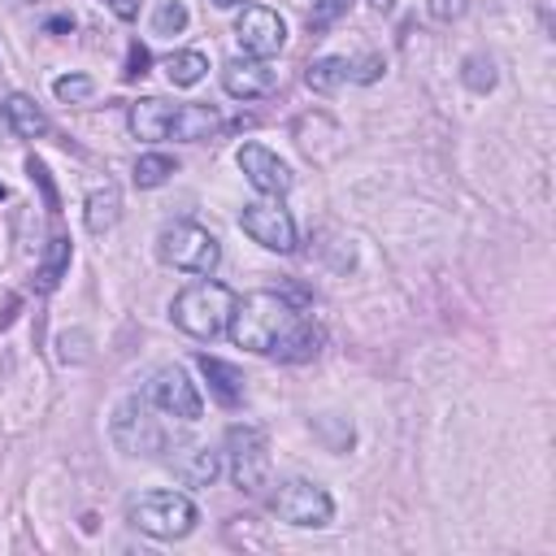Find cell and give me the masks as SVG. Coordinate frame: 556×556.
<instances>
[{
	"mask_svg": "<svg viewBox=\"0 0 556 556\" xmlns=\"http://www.w3.org/2000/svg\"><path fill=\"white\" fill-rule=\"evenodd\" d=\"M230 339L243 352L256 356H282V361H308L321 352V330L278 291H248L235 295L230 308Z\"/></svg>",
	"mask_w": 556,
	"mask_h": 556,
	"instance_id": "1",
	"label": "cell"
},
{
	"mask_svg": "<svg viewBox=\"0 0 556 556\" xmlns=\"http://www.w3.org/2000/svg\"><path fill=\"white\" fill-rule=\"evenodd\" d=\"M230 308H235V291L226 282H213V278H200V282H187L174 300H169V317L182 334L191 339H217L226 326H230Z\"/></svg>",
	"mask_w": 556,
	"mask_h": 556,
	"instance_id": "2",
	"label": "cell"
},
{
	"mask_svg": "<svg viewBox=\"0 0 556 556\" xmlns=\"http://www.w3.org/2000/svg\"><path fill=\"white\" fill-rule=\"evenodd\" d=\"M126 521L148 539H187L200 521V508L182 491H143L126 500Z\"/></svg>",
	"mask_w": 556,
	"mask_h": 556,
	"instance_id": "3",
	"label": "cell"
},
{
	"mask_svg": "<svg viewBox=\"0 0 556 556\" xmlns=\"http://www.w3.org/2000/svg\"><path fill=\"white\" fill-rule=\"evenodd\" d=\"M156 256L178 269V274H195V278H208L222 261V243L213 230H204L200 222H169L161 226L156 235Z\"/></svg>",
	"mask_w": 556,
	"mask_h": 556,
	"instance_id": "4",
	"label": "cell"
},
{
	"mask_svg": "<svg viewBox=\"0 0 556 556\" xmlns=\"http://www.w3.org/2000/svg\"><path fill=\"white\" fill-rule=\"evenodd\" d=\"M269 513L287 526H300V530H321L330 526L334 517V500L321 482H308V478H287L269 491Z\"/></svg>",
	"mask_w": 556,
	"mask_h": 556,
	"instance_id": "5",
	"label": "cell"
},
{
	"mask_svg": "<svg viewBox=\"0 0 556 556\" xmlns=\"http://www.w3.org/2000/svg\"><path fill=\"white\" fill-rule=\"evenodd\" d=\"M226 460L239 491L261 495L269 486V439L256 426H230L226 430Z\"/></svg>",
	"mask_w": 556,
	"mask_h": 556,
	"instance_id": "6",
	"label": "cell"
},
{
	"mask_svg": "<svg viewBox=\"0 0 556 556\" xmlns=\"http://www.w3.org/2000/svg\"><path fill=\"white\" fill-rule=\"evenodd\" d=\"M143 400L161 413V417H174V421H200L204 417V395L200 387L191 382V374L182 365H161L148 387H143Z\"/></svg>",
	"mask_w": 556,
	"mask_h": 556,
	"instance_id": "7",
	"label": "cell"
},
{
	"mask_svg": "<svg viewBox=\"0 0 556 556\" xmlns=\"http://www.w3.org/2000/svg\"><path fill=\"white\" fill-rule=\"evenodd\" d=\"M113 439L126 456H156V452H169V434L156 426V417H148V400L143 395H130L117 404L113 413Z\"/></svg>",
	"mask_w": 556,
	"mask_h": 556,
	"instance_id": "8",
	"label": "cell"
},
{
	"mask_svg": "<svg viewBox=\"0 0 556 556\" xmlns=\"http://www.w3.org/2000/svg\"><path fill=\"white\" fill-rule=\"evenodd\" d=\"M235 39L248 56H278L287 48V22L282 13H274L269 4H243V13L235 17Z\"/></svg>",
	"mask_w": 556,
	"mask_h": 556,
	"instance_id": "9",
	"label": "cell"
},
{
	"mask_svg": "<svg viewBox=\"0 0 556 556\" xmlns=\"http://www.w3.org/2000/svg\"><path fill=\"white\" fill-rule=\"evenodd\" d=\"M239 226L252 243L269 248V252H295V222L291 213L278 204V195L269 200H256V204H243L239 213Z\"/></svg>",
	"mask_w": 556,
	"mask_h": 556,
	"instance_id": "10",
	"label": "cell"
},
{
	"mask_svg": "<svg viewBox=\"0 0 556 556\" xmlns=\"http://www.w3.org/2000/svg\"><path fill=\"white\" fill-rule=\"evenodd\" d=\"M235 161H239L243 178H248L261 195H287V191H291V182H295L291 165H287L278 152H269L265 143H239Z\"/></svg>",
	"mask_w": 556,
	"mask_h": 556,
	"instance_id": "11",
	"label": "cell"
},
{
	"mask_svg": "<svg viewBox=\"0 0 556 556\" xmlns=\"http://www.w3.org/2000/svg\"><path fill=\"white\" fill-rule=\"evenodd\" d=\"M222 87H226V96H235V100H261V96H269V91L278 87V74H274L269 61L243 52V56H230V61L222 65Z\"/></svg>",
	"mask_w": 556,
	"mask_h": 556,
	"instance_id": "12",
	"label": "cell"
},
{
	"mask_svg": "<svg viewBox=\"0 0 556 556\" xmlns=\"http://www.w3.org/2000/svg\"><path fill=\"white\" fill-rule=\"evenodd\" d=\"M165 465H169V469H174V478H178V482H187V486H208V482L222 473V456H217L213 447H204V443L169 447Z\"/></svg>",
	"mask_w": 556,
	"mask_h": 556,
	"instance_id": "13",
	"label": "cell"
},
{
	"mask_svg": "<svg viewBox=\"0 0 556 556\" xmlns=\"http://www.w3.org/2000/svg\"><path fill=\"white\" fill-rule=\"evenodd\" d=\"M169 122H174V104H169V100H161V96H143V100H135V104H130V113H126L130 135H135V139H143V143L169 139Z\"/></svg>",
	"mask_w": 556,
	"mask_h": 556,
	"instance_id": "14",
	"label": "cell"
},
{
	"mask_svg": "<svg viewBox=\"0 0 556 556\" xmlns=\"http://www.w3.org/2000/svg\"><path fill=\"white\" fill-rule=\"evenodd\" d=\"M195 365H200V374H204V382H208V391H213V400L217 404H226V408H235L239 400H243V374L230 365V361H217V356H208V352H200L195 356Z\"/></svg>",
	"mask_w": 556,
	"mask_h": 556,
	"instance_id": "15",
	"label": "cell"
},
{
	"mask_svg": "<svg viewBox=\"0 0 556 556\" xmlns=\"http://www.w3.org/2000/svg\"><path fill=\"white\" fill-rule=\"evenodd\" d=\"M222 117L217 109L208 104H174V122H169V139H182V143H200L208 135H217Z\"/></svg>",
	"mask_w": 556,
	"mask_h": 556,
	"instance_id": "16",
	"label": "cell"
},
{
	"mask_svg": "<svg viewBox=\"0 0 556 556\" xmlns=\"http://www.w3.org/2000/svg\"><path fill=\"white\" fill-rule=\"evenodd\" d=\"M117 217H122V191H117L113 182L91 187V191H87V204H83V226H87L91 235H104V230L117 226Z\"/></svg>",
	"mask_w": 556,
	"mask_h": 556,
	"instance_id": "17",
	"label": "cell"
},
{
	"mask_svg": "<svg viewBox=\"0 0 556 556\" xmlns=\"http://www.w3.org/2000/svg\"><path fill=\"white\" fill-rule=\"evenodd\" d=\"M4 117H9V130L22 135V139L48 135V117H43V109H39L26 91H9V96H4Z\"/></svg>",
	"mask_w": 556,
	"mask_h": 556,
	"instance_id": "18",
	"label": "cell"
},
{
	"mask_svg": "<svg viewBox=\"0 0 556 556\" xmlns=\"http://www.w3.org/2000/svg\"><path fill=\"white\" fill-rule=\"evenodd\" d=\"M291 135H295V143H300V152H304L308 161H330L317 135H326V139H339V126H334L326 113H304V117H295Z\"/></svg>",
	"mask_w": 556,
	"mask_h": 556,
	"instance_id": "19",
	"label": "cell"
},
{
	"mask_svg": "<svg viewBox=\"0 0 556 556\" xmlns=\"http://www.w3.org/2000/svg\"><path fill=\"white\" fill-rule=\"evenodd\" d=\"M348 78H352V61H348V56H317V61L304 65V83H308L317 96H334Z\"/></svg>",
	"mask_w": 556,
	"mask_h": 556,
	"instance_id": "20",
	"label": "cell"
},
{
	"mask_svg": "<svg viewBox=\"0 0 556 556\" xmlns=\"http://www.w3.org/2000/svg\"><path fill=\"white\" fill-rule=\"evenodd\" d=\"M204 74H208V56L195 52V48H182V52H169L165 56V78L174 87H195Z\"/></svg>",
	"mask_w": 556,
	"mask_h": 556,
	"instance_id": "21",
	"label": "cell"
},
{
	"mask_svg": "<svg viewBox=\"0 0 556 556\" xmlns=\"http://www.w3.org/2000/svg\"><path fill=\"white\" fill-rule=\"evenodd\" d=\"M70 256H74V243L65 235L48 239V252H43V265H39V291H56V282L70 269Z\"/></svg>",
	"mask_w": 556,
	"mask_h": 556,
	"instance_id": "22",
	"label": "cell"
},
{
	"mask_svg": "<svg viewBox=\"0 0 556 556\" xmlns=\"http://www.w3.org/2000/svg\"><path fill=\"white\" fill-rule=\"evenodd\" d=\"M169 174H178V165H174V156H165V152H148V156H139L135 161V187H143V191H152V187H161V182H169Z\"/></svg>",
	"mask_w": 556,
	"mask_h": 556,
	"instance_id": "23",
	"label": "cell"
},
{
	"mask_svg": "<svg viewBox=\"0 0 556 556\" xmlns=\"http://www.w3.org/2000/svg\"><path fill=\"white\" fill-rule=\"evenodd\" d=\"M460 78H465V87H469L473 96H486V91L495 87V61H491V56H482V52L465 56V70H460Z\"/></svg>",
	"mask_w": 556,
	"mask_h": 556,
	"instance_id": "24",
	"label": "cell"
},
{
	"mask_svg": "<svg viewBox=\"0 0 556 556\" xmlns=\"http://www.w3.org/2000/svg\"><path fill=\"white\" fill-rule=\"evenodd\" d=\"M187 22H191V13H187L182 0H161L156 13H152V30H156V35H182Z\"/></svg>",
	"mask_w": 556,
	"mask_h": 556,
	"instance_id": "25",
	"label": "cell"
},
{
	"mask_svg": "<svg viewBox=\"0 0 556 556\" xmlns=\"http://www.w3.org/2000/svg\"><path fill=\"white\" fill-rule=\"evenodd\" d=\"M52 96H56L61 104H87V100L96 96V83H91L87 74H61V78L52 83Z\"/></svg>",
	"mask_w": 556,
	"mask_h": 556,
	"instance_id": "26",
	"label": "cell"
},
{
	"mask_svg": "<svg viewBox=\"0 0 556 556\" xmlns=\"http://www.w3.org/2000/svg\"><path fill=\"white\" fill-rule=\"evenodd\" d=\"M352 9V0H313V13H308V30H330L343 13Z\"/></svg>",
	"mask_w": 556,
	"mask_h": 556,
	"instance_id": "27",
	"label": "cell"
},
{
	"mask_svg": "<svg viewBox=\"0 0 556 556\" xmlns=\"http://www.w3.org/2000/svg\"><path fill=\"white\" fill-rule=\"evenodd\" d=\"M426 9L434 22H456V17H465L469 0H426Z\"/></svg>",
	"mask_w": 556,
	"mask_h": 556,
	"instance_id": "28",
	"label": "cell"
},
{
	"mask_svg": "<svg viewBox=\"0 0 556 556\" xmlns=\"http://www.w3.org/2000/svg\"><path fill=\"white\" fill-rule=\"evenodd\" d=\"M148 65H152L148 48H143V43H130V48H126V78H143Z\"/></svg>",
	"mask_w": 556,
	"mask_h": 556,
	"instance_id": "29",
	"label": "cell"
},
{
	"mask_svg": "<svg viewBox=\"0 0 556 556\" xmlns=\"http://www.w3.org/2000/svg\"><path fill=\"white\" fill-rule=\"evenodd\" d=\"M26 174L43 187V200H48V208H56V187H52V178H48V169H43V161H35V156H26Z\"/></svg>",
	"mask_w": 556,
	"mask_h": 556,
	"instance_id": "30",
	"label": "cell"
},
{
	"mask_svg": "<svg viewBox=\"0 0 556 556\" xmlns=\"http://www.w3.org/2000/svg\"><path fill=\"white\" fill-rule=\"evenodd\" d=\"M382 70H387V61H382L378 52H369V56H365L361 65H352V78H356V83H374V78H378Z\"/></svg>",
	"mask_w": 556,
	"mask_h": 556,
	"instance_id": "31",
	"label": "cell"
},
{
	"mask_svg": "<svg viewBox=\"0 0 556 556\" xmlns=\"http://www.w3.org/2000/svg\"><path fill=\"white\" fill-rule=\"evenodd\" d=\"M104 9H109L117 22H135V17H139V0H104Z\"/></svg>",
	"mask_w": 556,
	"mask_h": 556,
	"instance_id": "32",
	"label": "cell"
},
{
	"mask_svg": "<svg viewBox=\"0 0 556 556\" xmlns=\"http://www.w3.org/2000/svg\"><path fill=\"white\" fill-rule=\"evenodd\" d=\"M369 9H374V13H391V9H395V0H369Z\"/></svg>",
	"mask_w": 556,
	"mask_h": 556,
	"instance_id": "33",
	"label": "cell"
},
{
	"mask_svg": "<svg viewBox=\"0 0 556 556\" xmlns=\"http://www.w3.org/2000/svg\"><path fill=\"white\" fill-rule=\"evenodd\" d=\"M4 135H13V130H9V117H4V104H0V139Z\"/></svg>",
	"mask_w": 556,
	"mask_h": 556,
	"instance_id": "34",
	"label": "cell"
},
{
	"mask_svg": "<svg viewBox=\"0 0 556 556\" xmlns=\"http://www.w3.org/2000/svg\"><path fill=\"white\" fill-rule=\"evenodd\" d=\"M217 9H235V4H243V0H213Z\"/></svg>",
	"mask_w": 556,
	"mask_h": 556,
	"instance_id": "35",
	"label": "cell"
},
{
	"mask_svg": "<svg viewBox=\"0 0 556 556\" xmlns=\"http://www.w3.org/2000/svg\"><path fill=\"white\" fill-rule=\"evenodd\" d=\"M4 195H9V191H4V182H0V200H4Z\"/></svg>",
	"mask_w": 556,
	"mask_h": 556,
	"instance_id": "36",
	"label": "cell"
}]
</instances>
